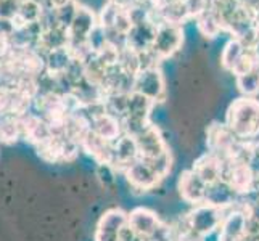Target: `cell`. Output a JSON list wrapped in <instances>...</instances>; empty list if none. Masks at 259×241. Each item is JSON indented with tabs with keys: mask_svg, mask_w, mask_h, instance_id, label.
Wrapping results in <instances>:
<instances>
[{
	"mask_svg": "<svg viewBox=\"0 0 259 241\" xmlns=\"http://www.w3.org/2000/svg\"><path fill=\"white\" fill-rule=\"evenodd\" d=\"M226 126L243 141H254L259 137V100L240 97L234 100L226 113Z\"/></svg>",
	"mask_w": 259,
	"mask_h": 241,
	"instance_id": "obj_1",
	"label": "cell"
},
{
	"mask_svg": "<svg viewBox=\"0 0 259 241\" xmlns=\"http://www.w3.org/2000/svg\"><path fill=\"white\" fill-rule=\"evenodd\" d=\"M222 219H224V211L203 203L193 206L189 214H185L182 224L176 228L179 235H190L203 241L204 238L219 231Z\"/></svg>",
	"mask_w": 259,
	"mask_h": 241,
	"instance_id": "obj_2",
	"label": "cell"
},
{
	"mask_svg": "<svg viewBox=\"0 0 259 241\" xmlns=\"http://www.w3.org/2000/svg\"><path fill=\"white\" fill-rule=\"evenodd\" d=\"M182 43H184L182 26L163 21V23H159L156 28V35H155V42L151 50H153L155 55L163 61L166 58H171L176 52L181 50Z\"/></svg>",
	"mask_w": 259,
	"mask_h": 241,
	"instance_id": "obj_3",
	"label": "cell"
},
{
	"mask_svg": "<svg viewBox=\"0 0 259 241\" xmlns=\"http://www.w3.org/2000/svg\"><path fill=\"white\" fill-rule=\"evenodd\" d=\"M134 92L150 98L153 103L163 102L166 98V80L159 66L139 71L134 80Z\"/></svg>",
	"mask_w": 259,
	"mask_h": 241,
	"instance_id": "obj_4",
	"label": "cell"
},
{
	"mask_svg": "<svg viewBox=\"0 0 259 241\" xmlns=\"http://www.w3.org/2000/svg\"><path fill=\"white\" fill-rule=\"evenodd\" d=\"M97 24H98V18L91 8L84 5H77L73 23L68 28V35H69L68 47L73 50L81 45H85L89 35L97 28Z\"/></svg>",
	"mask_w": 259,
	"mask_h": 241,
	"instance_id": "obj_5",
	"label": "cell"
},
{
	"mask_svg": "<svg viewBox=\"0 0 259 241\" xmlns=\"http://www.w3.org/2000/svg\"><path fill=\"white\" fill-rule=\"evenodd\" d=\"M122 174L126 177L131 188L139 190V191H151L163 182L161 178L155 174L153 169L147 164V161H144L142 158H139L137 161H134L132 164H129L124 169Z\"/></svg>",
	"mask_w": 259,
	"mask_h": 241,
	"instance_id": "obj_6",
	"label": "cell"
},
{
	"mask_svg": "<svg viewBox=\"0 0 259 241\" xmlns=\"http://www.w3.org/2000/svg\"><path fill=\"white\" fill-rule=\"evenodd\" d=\"M206 188L208 183L196 174L193 169H187L177 178V190L181 198L192 204V206H198L203 204L206 200Z\"/></svg>",
	"mask_w": 259,
	"mask_h": 241,
	"instance_id": "obj_7",
	"label": "cell"
},
{
	"mask_svg": "<svg viewBox=\"0 0 259 241\" xmlns=\"http://www.w3.org/2000/svg\"><path fill=\"white\" fill-rule=\"evenodd\" d=\"M134 140H136V143H137L140 158H144V159L156 158L159 155L166 153L169 150L161 130L151 122L142 129L139 133H136V135H134Z\"/></svg>",
	"mask_w": 259,
	"mask_h": 241,
	"instance_id": "obj_8",
	"label": "cell"
},
{
	"mask_svg": "<svg viewBox=\"0 0 259 241\" xmlns=\"http://www.w3.org/2000/svg\"><path fill=\"white\" fill-rule=\"evenodd\" d=\"M126 224L127 212L119 208L108 209L97 224L95 241H119V233Z\"/></svg>",
	"mask_w": 259,
	"mask_h": 241,
	"instance_id": "obj_9",
	"label": "cell"
},
{
	"mask_svg": "<svg viewBox=\"0 0 259 241\" xmlns=\"http://www.w3.org/2000/svg\"><path fill=\"white\" fill-rule=\"evenodd\" d=\"M127 224L136 233H139L142 238L147 239L159 228V225L163 224V220L156 216V212H153L148 208L140 206L127 212Z\"/></svg>",
	"mask_w": 259,
	"mask_h": 241,
	"instance_id": "obj_10",
	"label": "cell"
},
{
	"mask_svg": "<svg viewBox=\"0 0 259 241\" xmlns=\"http://www.w3.org/2000/svg\"><path fill=\"white\" fill-rule=\"evenodd\" d=\"M156 28L158 26L151 20L139 24H132V28L127 32V49L137 53L151 50L156 35Z\"/></svg>",
	"mask_w": 259,
	"mask_h": 241,
	"instance_id": "obj_11",
	"label": "cell"
},
{
	"mask_svg": "<svg viewBox=\"0 0 259 241\" xmlns=\"http://www.w3.org/2000/svg\"><path fill=\"white\" fill-rule=\"evenodd\" d=\"M240 200V195L232 188V186L224 182V180H218L214 183H209L206 188V200L204 203L214 206L218 209L226 211L232 206H235Z\"/></svg>",
	"mask_w": 259,
	"mask_h": 241,
	"instance_id": "obj_12",
	"label": "cell"
},
{
	"mask_svg": "<svg viewBox=\"0 0 259 241\" xmlns=\"http://www.w3.org/2000/svg\"><path fill=\"white\" fill-rule=\"evenodd\" d=\"M89 129H91L94 133H97L98 137H102L103 140L111 141V143H114V141L124 133L121 119L110 114L108 111H105L102 114L95 116L94 119H91V122H89Z\"/></svg>",
	"mask_w": 259,
	"mask_h": 241,
	"instance_id": "obj_13",
	"label": "cell"
},
{
	"mask_svg": "<svg viewBox=\"0 0 259 241\" xmlns=\"http://www.w3.org/2000/svg\"><path fill=\"white\" fill-rule=\"evenodd\" d=\"M193 171L198 174L204 182L208 185L221 180V174H222V159L212 153H204L195 161L193 164Z\"/></svg>",
	"mask_w": 259,
	"mask_h": 241,
	"instance_id": "obj_14",
	"label": "cell"
},
{
	"mask_svg": "<svg viewBox=\"0 0 259 241\" xmlns=\"http://www.w3.org/2000/svg\"><path fill=\"white\" fill-rule=\"evenodd\" d=\"M155 105L156 103L151 102L150 98L140 95L137 92H132V93H129V105H127V116L126 118L139 119V121H150V113H151V110H153Z\"/></svg>",
	"mask_w": 259,
	"mask_h": 241,
	"instance_id": "obj_15",
	"label": "cell"
},
{
	"mask_svg": "<svg viewBox=\"0 0 259 241\" xmlns=\"http://www.w3.org/2000/svg\"><path fill=\"white\" fill-rule=\"evenodd\" d=\"M248 47H245L242 42L238 39H230L224 50L221 53V65L226 71H230V73H234V69L237 66V63L240 61V58L243 57V53Z\"/></svg>",
	"mask_w": 259,
	"mask_h": 241,
	"instance_id": "obj_16",
	"label": "cell"
},
{
	"mask_svg": "<svg viewBox=\"0 0 259 241\" xmlns=\"http://www.w3.org/2000/svg\"><path fill=\"white\" fill-rule=\"evenodd\" d=\"M196 21H198V29L201 31L203 35H206V37H216L221 31H224L221 18L214 12V8L211 5L206 12L196 18Z\"/></svg>",
	"mask_w": 259,
	"mask_h": 241,
	"instance_id": "obj_17",
	"label": "cell"
},
{
	"mask_svg": "<svg viewBox=\"0 0 259 241\" xmlns=\"http://www.w3.org/2000/svg\"><path fill=\"white\" fill-rule=\"evenodd\" d=\"M235 82L242 97L256 98V95L259 93V66L245 74L235 76Z\"/></svg>",
	"mask_w": 259,
	"mask_h": 241,
	"instance_id": "obj_18",
	"label": "cell"
},
{
	"mask_svg": "<svg viewBox=\"0 0 259 241\" xmlns=\"http://www.w3.org/2000/svg\"><path fill=\"white\" fill-rule=\"evenodd\" d=\"M144 159V158H142ZM147 161V164L153 169L155 174L161 178V180H164V178L171 174L172 171V155H171V151H166V153L163 155H159L156 158H150V159H144Z\"/></svg>",
	"mask_w": 259,
	"mask_h": 241,
	"instance_id": "obj_19",
	"label": "cell"
},
{
	"mask_svg": "<svg viewBox=\"0 0 259 241\" xmlns=\"http://www.w3.org/2000/svg\"><path fill=\"white\" fill-rule=\"evenodd\" d=\"M76 10H77V4L71 2L69 5L63 7V8H58L57 10V18H58V24L61 28L68 29L71 23H73V18L76 15Z\"/></svg>",
	"mask_w": 259,
	"mask_h": 241,
	"instance_id": "obj_20",
	"label": "cell"
},
{
	"mask_svg": "<svg viewBox=\"0 0 259 241\" xmlns=\"http://www.w3.org/2000/svg\"><path fill=\"white\" fill-rule=\"evenodd\" d=\"M184 4L190 18H198L200 15L206 12L211 5L209 0H184Z\"/></svg>",
	"mask_w": 259,
	"mask_h": 241,
	"instance_id": "obj_21",
	"label": "cell"
},
{
	"mask_svg": "<svg viewBox=\"0 0 259 241\" xmlns=\"http://www.w3.org/2000/svg\"><path fill=\"white\" fill-rule=\"evenodd\" d=\"M18 8H20V4L16 0H0V18L13 20L18 15Z\"/></svg>",
	"mask_w": 259,
	"mask_h": 241,
	"instance_id": "obj_22",
	"label": "cell"
},
{
	"mask_svg": "<svg viewBox=\"0 0 259 241\" xmlns=\"http://www.w3.org/2000/svg\"><path fill=\"white\" fill-rule=\"evenodd\" d=\"M119 241H145V239L142 238L139 233H136V231L129 227V224H126L119 233Z\"/></svg>",
	"mask_w": 259,
	"mask_h": 241,
	"instance_id": "obj_23",
	"label": "cell"
},
{
	"mask_svg": "<svg viewBox=\"0 0 259 241\" xmlns=\"http://www.w3.org/2000/svg\"><path fill=\"white\" fill-rule=\"evenodd\" d=\"M237 2L242 5L245 10L251 12L254 15L259 13V0H237Z\"/></svg>",
	"mask_w": 259,
	"mask_h": 241,
	"instance_id": "obj_24",
	"label": "cell"
},
{
	"mask_svg": "<svg viewBox=\"0 0 259 241\" xmlns=\"http://www.w3.org/2000/svg\"><path fill=\"white\" fill-rule=\"evenodd\" d=\"M71 2H74V0H49V4L52 8H55V10H58V8H63L66 5H69Z\"/></svg>",
	"mask_w": 259,
	"mask_h": 241,
	"instance_id": "obj_25",
	"label": "cell"
},
{
	"mask_svg": "<svg viewBox=\"0 0 259 241\" xmlns=\"http://www.w3.org/2000/svg\"><path fill=\"white\" fill-rule=\"evenodd\" d=\"M253 49H254V52H256V55H257V60H259V40L256 42V45H254Z\"/></svg>",
	"mask_w": 259,
	"mask_h": 241,
	"instance_id": "obj_26",
	"label": "cell"
},
{
	"mask_svg": "<svg viewBox=\"0 0 259 241\" xmlns=\"http://www.w3.org/2000/svg\"><path fill=\"white\" fill-rule=\"evenodd\" d=\"M16 2H18V4H21V2H26V0H16Z\"/></svg>",
	"mask_w": 259,
	"mask_h": 241,
	"instance_id": "obj_27",
	"label": "cell"
}]
</instances>
